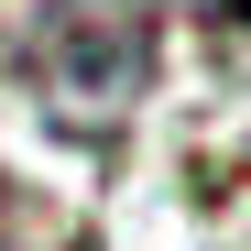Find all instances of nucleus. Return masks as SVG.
<instances>
[{
  "label": "nucleus",
  "instance_id": "nucleus-1",
  "mask_svg": "<svg viewBox=\"0 0 251 251\" xmlns=\"http://www.w3.org/2000/svg\"><path fill=\"white\" fill-rule=\"evenodd\" d=\"M22 66L66 131H109L153 88V0H33Z\"/></svg>",
  "mask_w": 251,
  "mask_h": 251
},
{
  "label": "nucleus",
  "instance_id": "nucleus-2",
  "mask_svg": "<svg viewBox=\"0 0 251 251\" xmlns=\"http://www.w3.org/2000/svg\"><path fill=\"white\" fill-rule=\"evenodd\" d=\"M22 240H33V197L0 175V251H22Z\"/></svg>",
  "mask_w": 251,
  "mask_h": 251
},
{
  "label": "nucleus",
  "instance_id": "nucleus-3",
  "mask_svg": "<svg viewBox=\"0 0 251 251\" xmlns=\"http://www.w3.org/2000/svg\"><path fill=\"white\" fill-rule=\"evenodd\" d=\"M197 11H207V22H251V0H197Z\"/></svg>",
  "mask_w": 251,
  "mask_h": 251
}]
</instances>
